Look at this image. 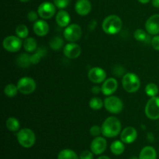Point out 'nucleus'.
Instances as JSON below:
<instances>
[{
	"instance_id": "obj_15",
	"label": "nucleus",
	"mask_w": 159,
	"mask_h": 159,
	"mask_svg": "<svg viewBox=\"0 0 159 159\" xmlns=\"http://www.w3.org/2000/svg\"><path fill=\"white\" fill-rule=\"evenodd\" d=\"M118 82L114 78L106 79L101 86V91L104 96H112L117 90Z\"/></svg>"
},
{
	"instance_id": "obj_2",
	"label": "nucleus",
	"mask_w": 159,
	"mask_h": 159,
	"mask_svg": "<svg viewBox=\"0 0 159 159\" xmlns=\"http://www.w3.org/2000/svg\"><path fill=\"white\" fill-rule=\"evenodd\" d=\"M123 22L116 15H110L106 17L102 23V29L108 35H114L121 30Z\"/></svg>"
},
{
	"instance_id": "obj_12",
	"label": "nucleus",
	"mask_w": 159,
	"mask_h": 159,
	"mask_svg": "<svg viewBox=\"0 0 159 159\" xmlns=\"http://www.w3.org/2000/svg\"><path fill=\"white\" fill-rule=\"evenodd\" d=\"M107 147V141L103 137H96L92 141L90 144V150L94 155H100L106 151Z\"/></svg>"
},
{
	"instance_id": "obj_22",
	"label": "nucleus",
	"mask_w": 159,
	"mask_h": 159,
	"mask_svg": "<svg viewBox=\"0 0 159 159\" xmlns=\"http://www.w3.org/2000/svg\"><path fill=\"white\" fill-rule=\"evenodd\" d=\"M16 64L20 68H28L31 65V55L27 53H23L17 57Z\"/></svg>"
},
{
	"instance_id": "obj_17",
	"label": "nucleus",
	"mask_w": 159,
	"mask_h": 159,
	"mask_svg": "<svg viewBox=\"0 0 159 159\" xmlns=\"http://www.w3.org/2000/svg\"><path fill=\"white\" fill-rule=\"evenodd\" d=\"M92 9V5L89 0H77L75 5V10L79 16H87Z\"/></svg>"
},
{
	"instance_id": "obj_16",
	"label": "nucleus",
	"mask_w": 159,
	"mask_h": 159,
	"mask_svg": "<svg viewBox=\"0 0 159 159\" xmlns=\"http://www.w3.org/2000/svg\"><path fill=\"white\" fill-rule=\"evenodd\" d=\"M138 138V131L133 127H127L121 131L120 140L124 144H132Z\"/></svg>"
},
{
	"instance_id": "obj_26",
	"label": "nucleus",
	"mask_w": 159,
	"mask_h": 159,
	"mask_svg": "<svg viewBox=\"0 0 159 159\" xmlns=\"http://www.w3.org/2000/svg\"><path fill=\"white\" fill-rule=\"evenodd\" d=\"M6 128L11 132H16L19 131V129L20 127V121L16 119V117H9L7 119L6 122Z\"/></svg>"
},
{
	"instance_id": "obj_10",
	"label": "nucleus",
	"mask_w": 159,
	"mask_h": 159,
	"mask_svg": "<svg viewBox=\"0 0 159 159\" xmlns=\"http://www.w3.org/2000/svg\"><path fill=\"white\" fill-rule=\"evenodd\" d=\"M37 12H38L39 16L41 17L42 19L48 20V19L52 18L55 15L56 6L54 3L44 2L39 6Z\"/></svg>"
},
{
	"instance_id": "obj_19",
	"label": "nucleus",
	"mask_w": 159,
	"mask_h": 159,
	"mask_svg": "<svg viewBox=\"0 0 159 159\" xmlns=\"http://www.w3.org/2000/svg\"><path fill=\"white\" fill-rule=\"evenodd\" d=\"M55 20L57 24L61 27H67L71 21V17L67 11L61 9L56 14Z\"/></svg>"
},
{
	"instance_id": "obj_5",
	"label": "nucleus",
	"mask_w": 159,
	"mask_h": 159,
	"mask_svg": "<svg viewBox=\"0 0 159 159\" xmlns=\"http://www.w3.org/2000/svg\"><path fill=\"white\" fill-rule=\"evenodd\" d=\"M146 116L152 120L159 119V96L151 97L144 108Z\"/></svg>"
},
{
	"instance_id": "obj_44",
	"label": "nucleus",
	"mask_w": 159,
	"mask_h": 159,
	"mask_svg": "<svg viewBox=\"0 0 159 159\" xmlns=\"http://www.w3.org/2000/svg\"><path fill=\"white\" fill-rule=\"evenodd\" d=\"M19 1H20L21 2H29L30 0H19Z\"/></svg>"
},
{
	"instance_id": "obj_30",
	"label": "nucleus",
	"mask_w": 159,
	"mask_h": 159,
	"mask_svg": "<svg viewBox=\"0 0 159 159\" xmlns=\"http://www.w3.org/2000/svg\"><path fill=\"white\" fill-rule=\"evenodd\" d=\"M16 34L21 39L27 38L29 35V30L24 24H19L16 28Z\"/></svg>"
},
{
	"instance_id": "obj_29",
	"label": "nucleus",
	"mask_w": 159,
	"mask_h": 159,
	"mask_svg": "<svg viewBox=\"0 0 159 159\" xmlns=\"http://www.w3.org/2000/svg\"><path fill=\"white\" fill-rule=\"evenodd\" d=\"M49 45L52 50H54V51H58V50H60L63 47L64 40L61 37H58V36L54 37L50 40Z\"/></svg>"
},
{
	"instance_id": "obj_3",
	"label": "nucleus",
	"mask_w": 159,
	"mask_h": 159,
	"mask_svg": "<svg viewBox=\"0 0 159 159\" xmlns=\"http://www.w3.org/2000/svg\"><path fill=\"white\" fill-rule=\"evenodd\" d=\"M16 139L20 146L24 148H30L36 142V135L31 129H20L16 134Z\"/></svg>"
},
{
	"instance_id": "obj_21",
	"label": "nucleus",
	"mask_w": 159,
	"mask_h": 159,
	"mask_svg": "<svg viewBox=\"0 0 159 159\" xmlns=\"http://www.w3.org/2000/svg\"><path fill=\"white\" fill-rule=\"evenodd\" d=\"M125 151L124 143L122 141H114L110 144V152L114 155H120Z\"/></svg>"
},
{
	"instance_id": "obj_11",
	"label": "nucleus",
	"mask_w": 159,
	"mask_h": 159,
	"mask_svg": "<svg viewBox=\"0 0 159 159\" xmlns=\"http://www.w3.org/2000/svg\"><path fill=\"white\" fill-rule=\"evenodd\" d=\"M88 78L93 83L99 84L103 82L107 78V72L104 69L99 67H94L88 72Z\"/></svg>"
},
{
	"instance_id": "obj_25",
	"label": "nucleus",
	"mask_w": 159,
	"mask_h": 159,
	"mask_svg": "<svg viewBox=\"0 0 159 159\" xmlns=\"http://www.w3.org/2000/svg\"><path fill=\"white\" fill-rule=\"evenodd\" d=\"M47 54V50L45 48H40L35 51V52L31 55V63L33 65H37L40 62L41 58Z\"/></svg>"
},
{
	"instance_id": "obj_27",
	"label": "nucleus",
	"mask_w": 159,
	"mask_h": 159,
	"mask_svg": "<svg viewBox=\"0 0 159 159\" xmlns=\"http://www.w3.org/2000/svg\"><path fill=\"white\" fill-rule=\"evenodd\" d=\"M57 159H79V156L71 149H63L57 155Z\"/></svg>"
},
{
	"instance_id": "obj_39",
	"label": "nucleus",
	"mask_w": 159,
	"mask_h": 159,
	"mask_svg": "<svg viewBox=\"0 0 159 159\" xmlns=\"http://www.w3.org/2000/svg\"><path fill=\"white\" fill-rule=\"evenodd\" d=\"M91 91L92 93H94V94H99L101 91V88H99V86H97V85H94L93 87H92L91 89Z\"/></svg>"
},
{
	"instance_id": "obj_20",
	"label": "nucleus",
	"mask_w": 159,
	"mask_h": 159,
	"mask_svg": "<svg viewBox=\"0 0 159 159\" xmlns=\"http://www.w3.org/2000/svg\"><path fill=\"white\" fill-rule=\"evenodd\" d=\"M139 159H157L156 150L152 146H145L140 152Z\"/></svg>"
},
{
	"instance_id": "obj_41",
	"label": "nucleus",
	"mask_w": 159,
	"mask_h": 159,
	"mask_svg": "<svg viewBox=\"0 0 159 159\" xmlns=\"http://www.w3.org/2000/svg\"><path fill=\"white\" fill-rule=\"evenodd\" d=\"M140 3H142V4H147L151 0H138Z\"/></svg>"
},
{
	"instance_id": "obj_24",
	"label": "nucleus",
	"mask_w": 159,
	"mask_h": 159,
	"mask_svg": "<svg viewBox=\"0 0 159 159\" xmlns=\"http://www.w3.org/2000/svg\"><path fill=\"white\" fill-rule=\"evenodd\" d=\"M134 37L136 40L139 42H150L152 41V39L150 36L148 35L147 33L142 29H138L134 32Z\"/></svg>"
},
{
	"instance_id": "obj_40",
	"label": "nucleus",
	"mask_w": 159,
	"mask_h": 159,
	"mask_svg": "<svg viewBox=\"0 0 159 159\" xmlns=\"http://www.w3.org/2000/svg\"><path fill=\"white\" fill-rule=\"evenodd\" d=\"M152 6L155 8H159V0H152Z\"/></svg>"
},
{
	"instance_id": "obj_28",
	"label": "nucleus",
	"mask_w": 159,
	"mask_h": 159,
	"mask_svg": "<svg viewBox=\"0 0 159 159\" xmlns=\"http://www.w3.org/2000/svg\"><path fill=\"white\" fill-rule=\"evenodd\" d=\"M19 90L18 88H17V85H14L12 83L8 84L4 88V94L9 98H12L16 96Z\"/></svg>"
},
{
	"instance_id": "obj_38",
	"label": "nucleus",
	"mask_w": 159,
	"mask_h": 159,
	"mask_svg": "<svg viewBox=\"0 0 159 159\" xmlns=\"http://www.w3.org/2000/svg\"><path fill=\"white\" fill-rule=\"evenodd\" d=\"M124 68L121 66H117L114 69V74L116 75L117 76H120L124 74Z\"/></svg>"
},
{
	"instance_id": "obj_34",
	"label": "nucleus",
	"mask_w": 159,
	"mask_h": 159,
	"mask_svg": "<svg viewBox=\"0 0 159 159\" xmlns=\"http://www.w3.org/2000/svg\"><path fill=\"white\" fill-rule=\"evenodd\" d=\"M70 0H54V4L57 8L63 9L69 5Z\"/></svg>"
},
{
	"instance_id": "obj_23",
	"label": "nucleus",
	"mask_w": 159,
	"mask_h": 159,
	"mask_svg": "<svg viewBox=\"0 0 159 159\" xmlns=\"http://www.w3.org/2000/svg\"><path fill=\"white\" fill-rule=\"evenodd\" d=\"M23 48L27 53H31L37 49V40L34 37H27L23 43Z\"/></svg>"
},
{
	"instance_id": "obj_1",
	"label": "nucleus",
	"mask_w": 159,
	"mask_h": 159,
	"mask_svg": "<svg viewBox=\"0 0 159 159\" xmlns=\"http://www.w3.org/2000/svg\"><path fill=\"white\" fill-rule=\"evenodd\" d=\"M102 134L108 138H116L121 131V123L118 118L115 116H110L107 118L102 123Z\"/></svg>"
},
{
	"instance_id": "obj_9",
	"label": "nucleus",
	"mask_w": 159,
	"mask_h": 159,
	"mask_svg": "<svg viewBox=\"0 0 159 159\" xmlns=\"http://www.w3.org/2000/svg\"><path fill=\"white\" fill-rule=\"evenodd\" d=\"M82 34V28L79 25L73 23L65 27L63 32V36L68 42H76L81 38Z\"/></svg>"
},
{
	"instance_id": "obj_14",
	"label": "nucleus",
	"mask_w": 159,
	"mask_h": 159,
	"mask_svg": "<svg viewBox=\"0 0 159 159\" xmlns=\"http://www.w3.org/2000/svg\"><path fill=\"white\" fill-rule=\"evenodd\" d=\"M82 52V48L79 44L75 43V42L68 43L64 47L63 53L65 57L69 59L77 58L80 56Z\"/></svg>"
},
{
	"instance_id": "obj_32",
	"label": "nucleus",
	"mask_w": 159,
	"mask_h": 159,
	"mask_svg": "<svg viewBox=\"0 0 159 159\" xmlns=\"http://www.w3.org/2000/svg\"><path fill=\"white\" fill-rule=\"evenodd\" d=\"M89 107L93 110H99L104 106V102L99 97H93L89 101Z\"/></svg>"
},
{
	"instance_id": "obj_18",
	"label": "nucleus",
	"mask_w": 159,
	"mask_h": 159,
	"mask_svg": "<svg viewBox=\"0 0 159 159\" xmlns=\"http://www.w3.org/2000/svg\"><path fill=\"white\" fill-rule=\"evenodd\" d=\"M33 29L36 35L39 37H44L49 32V25L45 20H38L34 22Z\"/></svg>"
},
{
	"instance_id": "obj_33",
	"label": "nucleus",
	"mask_w": 159,
	"mask_h": 159,
	"mask_svg": "<svg viewBox=\"0 0 159 159\" xmlns=\"http://www.w3.org/2000/svg\"><path fill=\"white\" fill-rule=\"evenodd\" d=\"M89 133L92 136L96 138V137H99L102 134V128H101V127L97 125L92 126L89 129Z\"/></svg>"
},
{
	"instance_id": "obj_13",
	"label": "nucleus",
	"mask_w": 159,
	"mask_h": 159,
	"mask_svg": "<svg viewBox=\"0 0 159 159\" xmlns=\"http://www.w3.org/2000/svg\"><path fill=\"white\" fill-rule=\"evenodd\" d=\"M145 30L150 35L159 34V14L151 16L145 23Z\"/></svg>"
},
{
	"instance_id": "obj_31",
	"label": "nucleus",
	"mask_w": 159,
	"mask_h": 159,
	"mask_svg": "<svg viewBox=\"0 0 159 159\" xmlns=\"http://www.w3.org/2000/svg\"><path fill=\"white\" fill-rule=\"evenodd\" d=\"M159 89L158 85L155 83H148L145 87V93L146 95L149 97H154V96H157L158 94Z\"/></svg>"
},
{
	"instance_id": "obj_37",
	"label": "nucleus",
	"mask_w": 159,
	"mask_h": 159,
	"mask_svg": "<svg viewBox=\"0 0 159 159\" xmlns=\"http://www.w3.org/2000/svg\"><path fill=\"white\" fill-rule=\"evenodd\" d=\"M38 12L35 11H30L27 13V19L30 22H36L38 18Z\"/></svg>"
},
{
	"instance_id": "obj_42",
	"label": "nucleus",
	"mask_w": 159,
	"mask_h": 159,
	"mask_svg": "<svg viewBox=\"0 0 159 159\" xmlns=\"http://www.w3.org/2000/svg\"><path fill=\"white\" fill-rule=\"evenodd\" d=\"M97 159H111L110 158V157L107 156V155H101V156H99V158H97Z\"/></svg>"
},
{
	"instance_id": "obj_43",
	"label": "nucleus",
	"mask_w": 159,
	"mask_h": 159,
	"mask_svg": "<svg viewBox=\"0 0 159 159\" xmlns=\"http://www.w3.org/2000/svg\"><path fill=\"white\" fill-rule=\"evenodd\" d=\"M129 159H139V158H138V157H136V156H132V157H130Z\"/></svg>"
},
{
	"instance_id": "obj_8",
	"label": "nucleus",
	"mask_w": 159,
	"mask_h": 159,
	"mask_svg": "<svg viewBox=\"0 0 159 159\" xmlns=\"http://www.w3.org/2000/svg\"><path fill=\"white\" fill-rule=\"evenodd\" d=\"M23 42L21 40V38H20L17 36H8L5 37L2 41V46L6 51L9 52L16 53L18 52L21 47L23 46Z\"/></svg>"
},
{
	"instance_id": "obj_35",
	"label": "nucleus",
	"mask_w": 159,
	"mask_h": 159,
	"mask_svg": "<svg viewBox=\"0 0 159 159\" xmlns=\"http://www.w3.org/2000/svg\"><path fill=\"white\" fill-rule=\"evenodd\" d=\"M93 155L94 154L91 152V150H85L80 154L79 159H93Z\"/></svg>"
},
{
	"instance_id": "obj_36",
	"label": "nucleus",
	"mask_w": 159,
	"mask_h": 159,
	"mask_svg": "<svg viewBox=\"0 0 159 159\" xmlns=\"http://www.w3.org/2000/svg\"><path fill=\"white\" fill-rule=\"evenodd\" d=\"M151 44L155 51H159V35H155L152 37Z\"/></svg>"
},
{
	"instance_id": "obj_4",
	"label": "nucleus",
	"mask_w": 159,
	"mask_h": 159,
	"mask_svg": "<svg viewBox=\"0 0 159 159\" xmlns=\"http://www.w3.org/2000/svg\"><path fill=\"white\" fill-rule=\"evenodd\" d=\"M122 85L124 89L128 93H134L141 86V81L136 74L132 72L126 73L122 78Z\"/></svg>"
},
{
	"instance_id": "obj_6",
	"label": "nucleus",
	"mask_w": 159,
	"mask_h": 159,
	"mask_svg": "<svg viewBox=\"0 0 159 159\" xmlns=\"http://www.w3.org/2000/svg\"><path fill=\"white\" fill-rule=\"evenodd\" d=\"M104 107L109 113L117 114L124 109V102L117 96H109L104 100Z\"/></svg>"
},
{
	"instance_id": "obj_7",
	"label": "nucleus",
	"mask_w": 159,
	"mask_h": 159,
	"mask_svg": "<svg viewBox=\"0 0 159 159\" xmlns=\"http://www.w3.org/2000/svg\"><path fill=\"white\" fill-rule=\"evenodd\" d=\"M17 88H18L19 92L22 94L29 95L34 93L36 89V82L34 79L30 77H22L21 79H19L17 82Z\"/></svg>"
}]
</instances>
